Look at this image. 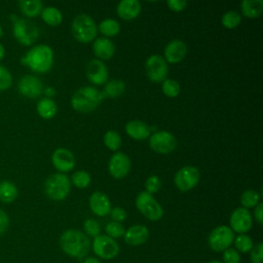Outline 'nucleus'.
Listing matches in <instances>:
<instances>
[{
  "mask_svg": "<svg viewBox=\"0 0 263 263\" xmlns=\"http://www.w3.org/2000/svg\"><path fill=\"white\" fill-rule=\"evenodd\" d=\"M62 251L70 257L81 260L90 250V240L87 235L76 229H69L60 236Z\"/></svg>",
  "mask_w": 263,
  "mask_h": 263,
  "instance_id": "f257e3e1",
  "label": "nucleus"
},
{
  "mask_svg": "<svg viewBox=\"0 0 263 263\" xmlns=\"http://www.w3.org/2000/svg\"><path fill=\"white\" fill-rule=\"evenodd\" d=\"M21 62L34 72L45 73L52 67L53 52L48 45L38 44L32 47L25 57H23Z\"/></svg>",
  "mask_w": 263,
  "mask_h": 263,
  "instance_id": "f03ea898",
  "label": "nucleus"
},
{
  "mask_svg": "<svg viewBox=\"0 0 263 263\" xmlns=\"http://www.w3.org/2000/svg\"><path fill=\"white\" fill-rule=\"evenodd\" d=\"M104 98L102 91L98 90L96 87L84 86L80 87L72 96L71 106L76 111L87 113L97 109Z\"/></svg>",
  "mask_w": 263,
  "mask_h": 263,
  "instance_id": "7ed1b4c3",
  "label": "nucleus"
},
{
  "mask_svg": "<svg viewBox=\"0 0 263 263\" xmlns=\"http://www.w3.org/2000/svg\"><path fill=\"white\" fill-rule=\"evenodd\" d=\"M71 29L74 38L82 43L92 41L98 33L97 24L88 14L85 13L78 14L74 17Z\"/></svg>",
  "mask_w": 263,
  "mask_h": 263,
  "instance_id": "20e7f679",
  "label": "nucleus"
},
{
  "mask_svg": "<svg viewBox=\"0 0 263 263\" xmlns=\"http://www.w3.org/2000/svg\"><path fill=\"white\" fill-rule=\"evenodd\" d=\"M71 188V181L69 177L62 173L52 174L47 178L44 184V190L46 195L53 200L65 199Z\"/></svg>",
  "mask_w": 263,
  "mask_h": 263,
  "instance_id": "39448f33",
  "label": "nucleus"
},
{
  "mask_svg": "<svg viewBox=\"0 0 263 263\" xmlns=\"http://www.w3.org/2000/svg\"><path fill=\"white\" fill-rule=\"evenodd\" d=\"M13 35L18 43L29 46L38 39L39 29L28 18H17L13 22Z\"/></svg>",
  "mask_w": 263,
  "mask_h": 263,
  "instance_id": "423d86ee",
  "label": "nucleus"
},
{
  "mask_svg": "<svg viewBox=\"0 0 263 263\" xmlns=\"http://www.w3.org/2000/svg\"><path fill=\"white\" fill-rule=\"evenodd\" d=\"M137 209L151 221H158L163 216V210L159 202L152 196V194L142 191L136 198Z\"/></svg>",
  "mask_w": 263,
  "mask_h": 263,
  "instance_id": "0eeeda50",
  "label": "nucleus"
},
{
  "mask_svg": "<svg viewBox=\"0 0 263 263\" xmlns=\"http://www.w3.org/2000/svg\"><path fill=\"white\" fill-rule=\"evenodd\" d=\"M234 240V232L229 226L220 225L214 228L208 237V243L214 252H224Z\"/></svg>",
  "mask_w": 263,
  "mask_h": 263,
  "instance_id": "6e6552de",
  "label": "nucleus"
},
{
  "mask_svg": "<svg viewBox=\"0 0 263 263\" xmlns=\"http://www.w3.org/2000/svg\"><path fill=\"white\" fill-rule=\"evenodd\" d=\"M93 253L101 259L111 260L115 258L119 253V246L115 239L108 235L99 234L92 241Z\"/></svg>",
  "mask_w": 263,
  "mask_h": 263,
  "instance_id": "1a4fd4ad",
  "label": "nucleus"
},
{
  "mask_svg": "<svg viewBox=\"0 0 263 263\" xmlns=\"http://www.w3.org/2000/svg\"><path fill=\"white\" fill-rule=\"evenodd\" d=\"M200 174L197 167L186 165L181 167L175 175V184L177 188L183 192L191 190L199 182Z\"/></svg>",
  "mask_w": 263,
  "mask_h": 263,
  "instance_id": "9d476101",
  "label": "nucleus"
},
{
  "mask_svg": "<svg viewBox=\"0 0 263 263\" xmlns=\"http://www.w3.org/2000/svg\"><path fill=\"white\" fill-rule=\"evenodd\" d=\"M146 73L153 82H162L166 79L168 68L165 60L159 54H152L146 61Z\"/></svg>",
  "mask_w": 263,
  "mask_h": 263,
  "instance_id": "9b49d317",
  "label": "nucleus"
},
{
  "mask_svg": "<svg viewBox=\"0 0 263 263\" xmlns=\"http://www.w3.org/2000/svg\"><path fill=\"white\" fill-rule=\"evenodd\" d=\"M151 149L157 153L166 154L174 151L177 147V140L175 136L165 130L154 133L149 139Z\"/></svg>",
  "mask_w": 263,
  "mask_h": 263,
  "instance_id": "f8f14e48",
  "label": "nucleus"
},
{
  "mask_svg": "<svg viewBox=\"0 0 263 263\" xmlns=\"http://www.w3.org/2000/svg\"><path fill=\"white\" fill-rule=\"evenodd\" d=\"M229 223H230V229L233 232L245 234L252 228V224H253L252 215L248 209L237 208L231 213Z\"/></svg>",
  "mask_w": 263,
  "mask_h": 263,
  "instance_id": "ddd939ff",
  "label": "nucleus"
},
{
  "mask_svg": "<svg viewBox=\"0 0 263 263\" xmlns=\"http://www.w3.org/2000/svg\"><path fill=\"white\" fill-rule=\"evenodd\" d=\"M21 95L29 99L38 98L43 92V85L41 80L33 75L23 76L17 84Z\"/></svg>",
  "mask_w": 263,
  "mask_h": 263,
  "instance_id": "4468645a",
  "label": "nucleus"
},
{
  "mask_svg": "<svg viewBox=\"0 0 263 263\" xmlns=\"http://www.w3.org/2000/svg\"><path fill=\"white\" fill-rule=\"evenodd\" d=\"M109 173L115 179H121L125 177L130 170V159L123 152H116L109 160L108 164Z\"/></svg>",
  "mask_w": 263,
  "mask_h": 263,
  "instance_id": "2eb2a0df",
  "label": "nucleus"
},
{
  "mask_svg": "<svg viewBox=\"0 0 263 263\" xmlns=\"http://www.w3.org/2000/svg\"><path fill=\"white\" fill-rule=\"evenodd\" d=\"M86 76L91 83L96 85H102L107 82L108 69L102 61L93 59L86 66Z\"/></svg>",
  "mask_w": 263,
  "mask_h": 263,
  "instance_id": "dca6fc26",
  "label": "nucleus"
},
{
  "mask_svg": "<svg viewBox=\"0 0 263 263\" xmlns=\"http://www.w3.org/2000/svg\"><path fill=\"white\" fill-rule=\"evenodd\" d=\"M53 166L60 172H69L75 166V158L71 151L65 148L57 149L51 155Z\"/></svg>",
  "mask_w": 263,
  "mask_h": 263,
  "instance_id": "f3484780",
  "label": "nucleus"
},
{
  "mask_svg": "<svg viewBox=\"0 0 263 263\" xmlns=\"http://www.w3.org/2000/svg\"><path fill=\"white\" fill-rule=\"evenodd\" d=\"M187 52V45L185 42L179 39H175L167 43L164 48V60L165 62L176 64L181 62Z\"/></svg>",
  "mask_w": 263,
  "mask_h": 263,
  "instance_id": "a211bd4d",
  "label": "nucleus"
},
{
  "mask_svg": "<svg viewBox=\"0 0 263 263\" xmlns=\"http://www.w3.org/2000/svg\"><path fill=\"white\" fill-rule=\"evenodd\" d=\"M89 206L92 213L99 217L107 216L111 211V202L109 197L100 191H96L90 195Z\"/></svg>",
  "mask_w": 263,
  "mask_h": 263,
  "instance_id": "6ab92c4d",
  "label": "nucleus"
},
{
  "mask_svg": "<svg viewBox=\"0 0 263 263\" xmlns=\"http://www.w3.org/2000/svg\"><path fill=\"white\" fill-rule=\"evenodd\" d=\"M124 241L129 246H141L145 243L149 237L148 228L144 225H133L127 230H125Z\"/></svg>",
  "mask_w": 263,
  "mask_h": 263,
  "instance_id": "aec40b11",
  "label": "nucleus"
},
{
  "mask_svg": "<svg viewBox=\"0 0 263 263\" xmlns=\"http://www.w3.org/2000/svg\"><path fill=\"white\" fill-rule=\"evenodd\" d=\"M116 10L119 17L130 21L140 14L141 4L138 0H122L118 3Z\"/></svg>",
  "mask_w": 263,
  "mask_h": 263,
  "instance_id": "412c9836",
  "label": "nucleus"
},
{
  "mask_svg": "<svg viewBox=\"0 0 263 263\" xmlns=\"http://www.w3.org/2000/svg\"><path fill=\"white\" fill-rule=\"evenodd\" d=\"M95 54L102 60H109L115 52L114 43L107 37H99L96 39L92 45Z\"/></svg>",
  "mask_w": 263,
  "mask_h": 263,
  "instance_id": "4be33fe9",
  "label": "nucleus"
},
{
  "mask_svg": "<svg viewBox=\"0 0 263 263\" xmlns=\"http://www.w3.org/2000/svg\"><path fill=\"white\" fill-rule=\"evenodd\" d=\"M126 134L135 140H145L150 135V127L141 120H130L125 125Z\"/></svg>",
  "mask_w": 263,
  "mask_h": 263,
  "instance_id": "5701e85b",
  "label": "nucleus"
},
{
  "mask_svg": "<svg viewBox=\"0 0 263 263\" xmlns=\"http://www.w3.org/2000/svg\"><path fill=\"white\" fill-rule=\"evenodd\" d=\"M242 14L249 18L258 17L263 11L262 0H243L240 4Z\"/></svg>",
  "mask_w": 263,
  "mask_h": 263,
  "instance_id": "b1692460",
  "label": "nucleus"
},
{
  "mask_svg": "<svg viewBox=\"0 0 263 263\" xmlns=\"http://www.w3.org/2000/svg\"><path fill=\"white\" fill-rule=\"evenodd\" d=\"M21 11L29 17H35L41 13L43 4L40 0H21L18 1Z\"/></svg>",
  "mask_w": 263,
  "mask_h": 263,
  "instance_id": "393cba45",
  "label": "nucleus"
},
{
  "mask_svg": "<svg viewBox=\"0 0 263 263\" xmlns=\"http://www.w3.org/2000/svg\"><path fill=\"white\" fill-rule=\"evenodd\" d=\"M58 111L57 104L53 100L44 98L37 103V112L44 119L52 118Z\"/></svg>",
  "mask_w": 263,
  "mask_h": 263,
  "instance_id": "a878e982",
  "label": "nucleus"
},
{
  "mask_svg": "<svg viewBox=\"0 0 263 263\" xmlns=\"http://www.w3.org/2000/svg\"><path fill=\"white\" fill-rule=\"evenodd\" d=\"M18 191L16 186L10 181H2L0 183V200L5 203L12 202L16 199Z\"/></svg>",
  "mask_w": 263,
  "mask_h": 263,
  "instance_id": "bb28decb",
  "label": "nucleus"
},
{
  "mask_svg": "<svg viewBox=\"0 0 263 263\" xmlns=\"http://www.w3.org/2000/svg\"><path fill=\"white\" fill-rule=\"evenodd\" d=\"M41 17L47 25L52 27L60 25L63 20L62 12L53 6H47L43 8L41 11Z\"/></svg>",
  "mask_w": 263,
  "mask_h": 263,
  "instance_id": "cd10ccee",
  "label": "nucleus"
},
{
  "mask_svg": "<svg viewBox=\"0 0 263 263\" xmlns=\"http://www.w3.org/2000/svg\"><path fill=\"white\" fill-rule=\"evenodd\" d=\"M124 89H125V85H124L122 80L113 79V80H110L106 83L102 93L104 95V97L117 98V97H119L120 95L123 93Z\"/></svg>",
  "mask_w": 263,
  "mask_h": 263,
  "instance_id": "c85d7f7f",
  "label": "nucleus"
},
{
  "mask_svg": "<svg viewBox=\"0 0 263 263\" xmlns=\"http://www.w3.org/2000/svg\"><path fill=\"white\" fill-rule=\"evenodd\" d=\"M99 30L103 35H105L107 37H112L119 33L120 25L116 20L106 18L100 23Z\"/></svg>",
  "mask_w": 263,
  "mask_h": 263,
  "instance_id": "c756f323",
  "label": "nucleus"
},
{
  "mask_svg": "<svg viewBox=\"0 0 263 263\" xmlns=\"http://www.w3.org/2000/svg\"><path fill=\"white\" fill-rule=\"evenodd\" d=\"M233 243L235 246L236 251L240 253H248L254 247L253 239L247 234H239L238 236L234 237Z\"/></svg>",
  "mask_w": 263,
  "mask_h": 263,
  "instance_id": "7c9ffc66",
  "label": "nucleus"
},
{
  "mask_svg": "<svg viewBox=\"0 0 263 263\" xmlns=\"http://www.w3.org/2000/svg\"><path fill=\"white\" fill-rule=\"evenodd\" d=\"M104 143L110 150L116 151L121 146V137L116 130H108L104 135Z\"/></svg>",
  "mask_w": 263,
  "mask_h": 263,
  "instance_id": "2f4dec72",
  "label": "nucleus"
},
{
  "mask_svg": "<svg viewBox=\"0 0 263 263\" xmlns=\"http://www.w3.org/2000/svg\"><path fill=\"white\" fill-rule=\"evenodd\" d=\"M260 200V195L258 192L254 190H246L242 192L240 196V202L242 204V208L245 209H250L254 208L259 203Z\"/></svg>",
  "mask_w": 263,
  "mask_h": 263,
  "instance_id": "473e14b6",
  "label": "nucleus"
},
{
  "mask_svg": "<svg viewBox=\"0 0 263 263\" xmlns=\"http://www.w3.org/2000/svg\"><path fill=\"white\" fill-rule=\"evenodd\" d=\"M222 25L227 29L236 28L241 22V15L234 10H229L222 16Z\"/></svg>",
  "mask_w": 263,
  "mask_h": 263,
  "instance_id": "72a5a7b5",
  "label": "nucleus"
},
{
  "mask_svg": "<svg viewBox=\"0 0 263 263\" xmlns=\"http://www.w3.org/2000/svg\"><path fill=\"white\" fill-rule=\"evenodd\" d=\"M161 88H162V92L170 98H176L181 90L179 82L174 79H164L162 81Z\"/></svg>",
  "mask_w": 263,
  "mask_h": 263,
  "instance_id": "f704fd0d",
  "label": "nucleus"
},
{
  "mask_svg": "<svg viewBox=\"0 0 263 263\" xmlns=\"http://www.w3.org/2000/svg\"><path fill=\"white\" fill-rule=\"evenodd\" d=\"M71 181L77 188L83 189L90 184V176L85 171H77L72 175Z\"/></svg>",
  "mask_w": 263,
  "mask_h": 263,
  "instance_id": "c9c22d12",
  "label": "nucleus"
},
{
  "mask_svg": "<svg viewBox=\"0 0 263 263\" xmlns=\"http://www.w3.org/2000/svg\"><path fill=\"white\" fill-rule=\"evenodd\" d=\"M105 230L107 232V235L110 236L111 238H119L121 236H123L124 232H125V229L123 227L122 224L118 223V222H109L106 227H105Z\"/></svg>",
  "mask_w": 263,
  "mask_h": 263,
  "instance_id": "e433bc0d",
  "label": "nucleus"
},
{
  "mask_svg": "<svg viewBox=\"0 0 263 263\" xmlns=\"http://www.w3.org/2000/svg\"><path fill=\"white\" fill-rule=\"evenodd\" d=\"M83 228H84L85 233L88 236H91V237L98 236L100 234V231H101L100 224L95 219H87V220H85V222L83 224Z\"/></svg>",
  "mask_w": 263,
  "mask_h": 263,
  "instance_id": "4c0bfd02",
  "label": "nucleus"
},
{
  "mask_svg": "<svg viewBox=\"0 0 263 263\" xmlns=\"http://www.w3.org/2000/svg\"><path fill=\"white\" fill-rule=\"evenodd\" d=\"M12 84L11 73L2 65H0V90L8 89Z\"/></svg>",
  "mask_w": 263,
  "mask_h": 263,
  "instance_id": "58836bf2",
  "label": "nucleus"
},
{
  "mask_svg": "<svg viewBox=\"0 0 263 263\" xmlns=\"http://www.w3.org/2000/svg\"><path fill=\"white\" fill-rule=\"evenodd\" d=\"M161 187V180L157 176H150L145 182L146 192L152 194L157 192Z\"/></svg>",
  "mask_w": 263,
  "mask_h": 263,
  "instance_id": "ea45409f",
  "label": "nucleus"
},
{
  "mask_svg": "<svg viewBox=\"0 0 263 263\" xmlns=\"http://www.w3.org/2000/svg\"><path fill=\"white\" fill-rule=\"evenodd\" d=\"M223 263H240L239 253L232 248H228L223 252Z\"/></svg>",
  "mask_w": 263,
  "mask_h": 263,
  "instance_id": "a19ab883",
  "label": "nucleus"
},
{
  "mask_svg": "<svg viewBox=\"0 0 263 263\" xmlns=\"http://www.w3.org/2000/svg\"><path fill=\"white\" fill-rule=\"evenodd\" d=\"M250 258L252 263H263V243L258 242L250 251Z\"/></svg>",
  "mask_w": 263,
  "mask_h": 263,
  "instance_id": "79ce46f5",
  "label": "nucleus"
},
{
  "mask_svg": "<svg viewBox=\"0 0 263 263\" xmlns=\"http://www.w3.org/2000/svg\"><path fill=\"white\" fill-rule=\"evenodd\" d=\"M110 215H111L112 220L114 222H118V223L124 221L126 219V217H127V214H126L125 210H123L122 208H119V206L111 209Z\"/></svg>",
  "mask_w": 263,
  "mask_h": 263,
  "instance_id": "37998d69",
  "label": "nucleus"
},
{
  "mask_svg": "<svg viewBox=\"0 0 263 263\" xmlns=\"http://www.w3.org/2000/svg\"><path fill=\"white\" fill-rule=\"evenodd\" d=\"M166 4L171 10L179 12V11H182L186 7L187 2L185 0H168L166 2Z\"/></svg>",
  "mask_w": 263,
  "mask_h": 263,
  "instance_id": "c03bdc74",
  "label": "nucleus"
},
{
  "mask_svg": "<svg viewBox=\"0 0 263 263\" xmlns=\"http://www.w3.org/2000/svg\"><path fill=\"white\" fill-rule=\"evenodd\" d=\"M9 226V218L7 214L0 209V236L3 235Z\"/></svg>",
  "mask_w": 263,
  "mask_h": 263,
  "instance_id": "a18cd8bd",
  "label": "nucleus"
},
{
  "mask_svg": "<svg viewBox=\"0 0 263 263\" xmlns=\"http://www.w3.org/2000/svg\"><path fill=\"white\" fill-rule=\"evenodd\" d=\"M255 219L259 224L263 223V203L259 202L255 208Z\"/></svg>",
  "mask_w": 263,
  "mask_h": 263,
  "instance_id": "49530a36",
  "label": "nucleus"
},
{
  "mask_svg": "<svg viewBox=\"0 0 263 263\" xmlns=\"http://www.w3.org/2000/svg\"><path fill=\"white\" fill-rule=\"evenodd\" d=\"M43 91L48 97V99H50L51 97H53L55 95V90L53 87H46L45 89H43Z\"/></svg>",
  "mask_w": 263,
  "mask_h": 263,
  "instance_id": "de8ad7c7",
  "label": "nucleus"
},
{
  "mask_svg": "<svg viewBox=\"0 0 263 263\" xmlns=\"http://www.w3.org/2000/svg\"><path fill=\"white\" fill-rule=\"evenodd\" d=\"M83 263H101V261L95 257H87Z\"/></svg>",
  "mask_w": 263,
  "mask_h": 263,
  "instance_id": "09e8293b",
  "label": "nucleus"
},
{
  "mask_svg": "<svg viewBox=\"0 0 263 263\" xmlns=\"http://www.w3.org/2000/svg\"><path fill=\"white\" fill-rule=\"evenodd\" d=\"M4 54H5V48H4V46L0 43V61L4 58Z\"/></svg>",
  "mask_w": 263,
  "mask_h": 263,
  "instance_id": "8fccbe9b",
  "label": "nucleus"
},
{
  "mask_svg": "<svg viewBox=\"0 0 263 263\" xmlns=\"http://www.w3.org/2000/svg\"><path fill=\"white\" fill-rule=\"evenodd\" d=\"M206 263H223V262L220 261V260H211V261H209Z\"/></svg>",
  "mask_w": 263,
  "mask_h": 263,
  "instance_id": "3c124183",
  "label": "nucleus"
},
{
  "mask_svg": "<svg viewBox=\"0 0 263 263\" xmlns=\"http://www.w3.org/2000/svg\"><path fill=\"white\" fill-rule=\"evenodd\" d=\"M2 37V28H1V26H0V38Z\"/></svg>",
  "mask_w": 263,
  "mask_h": 263,
  "instance_id": "603ef678",
  "label": "nucleus"
}]
</instances>
